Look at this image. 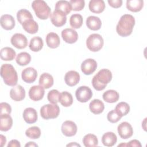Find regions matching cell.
<instances>
[{
	"label": "cell",
	"instance_id": "7bdbcfd3",
	"mask_svg": "<svg viewBox=\"0 0 147 147\" xmlns=\"http://www.w3.org/2000/svg\"><path fill=\"white\" fill-rule=\"evenodd\" d=\"M1 114H10L11 112V107L9 104L6 102H2L0 104Z\"/></svg>",
	"mask_w": 147,
	"mask_h": 147
},
{
	"label": "cell",
	"instance_id": "7c38bea8",
	"mask_svg": "<svg viewBox=\"0 0 147 147\" xmlns=\"http://www.w3.org/2000/svg\"><path fill=\"white\" fill-rule=\"evenodd\" d=\"M77 126L75 122L71 121H66L61 125V131L67 137H72L77 132Z\"/></svg>",
	"mask_w": 147,
	"mask_h": 147
},
{
	"label": "cell",
	"instance_id": "bcb514c9",
	"mask_svg": "<svg viewBox=\"0 0 147 147\" xmlns=\"http://www.w3.org/2000/svg\"><path fill=\"white\" fill-rule=\"evenodd\" d=\"M127 144V146H139V147L141 146V144L140 142L137 140H131Z\"/></svg>",
	"mask_w": 147,
	"mask_h": 147
},
{
	"label": "cell",
	"instance_id": "b9f144b4",
	"mask_svg": "<svg viewBox=\"0 0 147 147\" xmlns=\"http://www.w3.org/2000/svg\"><path fill=\"white\" fill-rule=\"evenodd\" d=\"M122 118L121 116H120L115 111V110H113L109 112L107 114V120L110 122L111 123H116L118 121H119L121 118Z\"/></svg>",
	"mask_w": 147,
	"mask_h": 147
},
{
	"label": "cell",
	"instance_id": "8fae6325",
	"mask_svg": "<svg viewBox=\"0 0 147 147\" xmlns=\"http://www.w3.org/2000/svg\"><path fill=\"white\" fill-rule=\"evenodd\" d=\"M97 68L96 61L92 59H87L83 61L81 64V70L82 72L86 75H90L95 72Z\"/></svg>",
	"mask_w": 147,
	"mask_h": 147
},
{
	"label": "cell",
	"instance_id": "4fadbf2b",
	"mask_svg": "<svg viewBox=\"0 0 147 147\" xmlns=\"http://www.w3.org/2000/svg\"><path fill=\"white\" fill-rule=\"evenodd\" d=\"M44 94V88L40 85L33 86L29 91V96L33 101H38L42 99Z\"/></svg>",
	"mask_w": 147,
	"mask_h": 147
},
{
	"label": "cell",
	"instance_id": "277c9868",
	"mask_svg": "<svg viewBox=\"0 0 147 147\" xmlns=\"http://www.w3.org/2000/svg\"><path fill=\"white\" fill-rule=\"evenodd\" d=\"M32 7L36 16L41 20H47L51 14V8L43 0L33 1Z\"/></svg>",
	"mask_w": 147,
	"mask_h": 147
},
{
	"label": "cell",
	"instance_id": "ac0fdd59",
	"mask_svg": "<svg viewBox=\"0 0 147 147\" xmlns=\"http://www.w3.org/2000/svg\"><path fill=\"white\" fill-rule=\"evenodd\" d=\"M0 23L3 29L10 30L13 29L16 25L15 20L13 17L9 14H3L1 16Z\"/></svg>",
	"mask_w": 147,
	"mask_h": 147
},
{
	"label": "cell",
	"instance_id": "7dc6e473",
	"mask_svg": "<svg viewBox=\"0 0 147 147\" xmlns=\"http://www.w3.org/2000/svg\"><path fill=\"white\" fill-rule=\"evenodd\" d=\"M6 142V137L3 136V135H1V146H3L5 144Z\"/></svg>",
	"mask_w": 147,
	"mask_h": 147
},
{
	"label": "cell",
	"instance_id": "6da1fadb",
	"mask_svg": "<svg viewBox=\"0 0 147 147\" xmlns=\"http://www.w3.org/2000/svg\"><path fill=\"white\" fill-rule=\"evenodd\" d=\"M135 22L134 17L132 15L125 14L122 16L116 26L117 33L122 37L130 35L133 32Z\"/></svg>",
	"mask_w": 147,
	"mask_h": 147
},
{
	"label": "cell",
	"instance_id": "f1b7e54d",
	"mask_svg": "<svg viewBox=\"0 0 147 147\" xmlns=\"http://www.w3.org/2000/svg\"><path fill=\"white\" fill-rule=\"evenodd\" d=\"M144 6V1L142 0H127L126 1L127 9L132 12L140 11Z\"/></svg>",
	"mask_w": 147,
	"mask_h": 147
},
{
	"label": "cell",
	"instance_id": "74e56055",
	"mask_svg": "<svg viewBox=\"0 0 147 147\" xmlns=\"http://www.w3.org/2000/svg\"><path fill=\"white\" fill-rule=\"evenodd\" d=\"M115 111L121 117L127 115L130 111V106L128 103L121 102L118 103L115 108Z\"/></svg>",
	"mask_w": 147,
	"mask_h": 147
},
{
	"label": "cell",
	"instance_id": "d6986e66",
	"mask_svg": "<svg viewBox=\"0 0 147 147\" xmlns=\"http://www.w3.org/2000/svg\"><path fill=\"white\" fill-rule=\"evenodd\" d=\"M23 118L28 123H34L37 120V111L32 107H28L25 109L23 112Z\"/></svg>",
	"mask_w": 147,
	"mask_h": 147
},
{
	"label": "cell",
	"instance_id": "9a60e30c",
	"mask_svg": "<svg viewBox=\"0 0 147 147\" xmlns=\"http://www.w3.org/2000/svg\"><path fill=\"white\" fill-rule=\"evenodd\" d=\"M37 76V71L33 67H28L25 68L21 74L22 80L28 83L34 82Z\"/></svg>",
	"mask_w": 147,
	"mask_h": 147
},
{
	"label": "cell",
	"instance_id": "d6a6232c",
	"mask_svg": "<svg viewBox=\"0 0 147 147\" xmlns=\"http://www.w3.org/2000/svg\"><path fill=\"white\" fill-rule=\"evenodd\" d=\"M59 102L64 107H69L73 103V98L71 93L67 91H63L60 94Z\"/></svg>",
	"mask_w": 147,
	"mask_h": 147
},
{
	"label": "cell",
	"instance_id": "e575fe53",
	"mask_svg": "<svg viewBox=\"0 0 147 147\" xmlns=\"http://www.w3.org/2000/svg\"><path fill=\"white\" fill-rule=\"evenodd\" d=\"M83 143L86 147L96 146L98 144V140L96 136L92 134H88L84 136Z\"/></svg>",
	"mask_w": 147,
	"mask_h": 147
},
{
	"label": "cell",
	"instance_id": "7a4b0ae2",
	"mask_svg": "<svg viewBox=\"0 0 147 147\" xmlns=\"http://www.w3.org/2000/svg\"><path fill=\"white\" fill-rule=\"evenodd\" d=\"M112 79L111 72L106 68L102 69L93 77L92 84L97 91H102L105 88L107 84Z\"/></svg>",
	"mask_w": 147,
	"mask_h": 147
},
{
	"label": "cell",
	"instance_id": "9c48e42d",
	"mask_svg": "<svg viewBox=\"0 0 147 147\" xmlns=\"http://www.w3.org/2000/svg\"><path fill=\"white\" fill-rule=\"evenodd\" d=\"M51 21L53 25L56 27H60L65 25L67 21L66 16L61 11L55 10L50 15Z\"/></svg>",
	"mask_w": 147,
	"mask_h": 147
},
{
	"label": "cell",
	"instance_id": "5bb4252c",
	"mask_svg": "<svg viewBox=\"0 0 147 147\" xmlns=\"http://www.w3.org/2000/svg\"><path fill=\"white\" fill-rule=\"evenodd\" d=\"M61 37L65 42L73 44L78 40V34L74 29L67 28L62 30Z\"/></svg>",
	"mask_w": 147,
	"mask_h": 147
},
{
	"label": "cell",
	"instance_id": "603a6c76",
	"mask_svg": "<svg viewBox=\"0 0 147 147\" xmlns=\"http://www.w3.org/2000/svg\"><path fill=\"white\" fill-rule=\"evenodd\" d=\"M86 25L88 29L92 30H98L100 29L102 25L100 19L96 16H89L86 20Z\"/></svg>",
	"mask_w": 147,
	"mask_h": 147
},
{
	"label": "cell",
	"instance_id": "1f68e13d",
	"mask_svg": "<svg viewBox=\"0 0 147 147\" xmlns=\"http://www.w3.org/2000/svg\"><path fill=\"white\" fill-rule=\"evenodd\" d=\"M44 43L42 39L38 36H35L31 38L29 47L33 52L40 51L43 47Z\"/></svg>",
	"mask_w": 147,
	"mask_h": 147
},
{
	"label": "cell",
	"instance_id": "681fc988",
	"mask_svg": "<svg viewBox=\"0 0 147 147\" xmlns=\"http://www.w3.org/2000/svg\"><path fill=\"white\" fill-rule=\"evenodd\" d=\"M80 146V145L76 142H72L71 144H68L67 145V146Z\"/></svg>",
	"mask_w": 147,
	"mask_h": 147
},
{
	"label": "cell",
	"instance_id": "44dd1931",
	"mask_svg": "<svg viewBox=\"0 0 147 147\" xmlns=\"http://www.w3.org/2000/svg\"><path fill=\"white\" fill-rule=\"evenodd\" d=\"M45 41L48 47L52 49L57 48L60 44L59 36L57 33L54 32H50L47 34Z\"/></svg>",
	"mask_w": 147,
	"mask_h": 147
},
{
	"label": "cell",
	"instance_id": "60d3db41",
	"mask_svg": "<svg viewBox=\"0 0 147 147\" xmlns=\"http://www.w3.org/2000/svg\"><path fill=\"white\" fill-rule=\"evenodd\" d=\"M69 3L72 6V10L74 11H80L85 5L84 0H71Z\"/></svg>",
	"mask_w": 147,
	"mask_h": 147
},
{
	"label": "cell",
	"instance_id": "ffe728a7",
	"mask_svg": "<svg viewBox=\"0 0 147 147\" xmlns=\"http://www.w3.org/2000/svg\"><path fill=\"white\" fill-rule=\"evenodd\" d=\"M13 125V119L9 114H3L0 115V130L6 131L10 130Z\"/></svg>",
	"mask_w": 147,
	"mask_h": 147
},
{
	"label": "cell",
	"instance_id": "8992f818",
	"mask_svg": "<svg viewBox=\"0 0 147 147\" xmlns=\"http://www.w3.org/2000/svg\"><path fill=\"white\" fill-rule=\"evenodd\" d=\"M60 113V108L57 104H47L40 109V114L45 119L56 118Z\"/></svg>",
	"mask_w": 147,
	"mask_h": 147
},
{
	"label": "cell",
	"instance_id": "52a82bcc",
	"mask_svg": "<svg viewBox=\"0 0 147 147\" xmlns=\"http://www.w3.org/2000/svg\"><path fill=\"white\" fill-rule=\"evenodd\" d=\"M75 96L77 100L82 103L88 101L92 96L91 90L87 86H83L79 87L75 92Z\"/></svg>",
	"mask_w": 147,
	"mask_h": 147
},
{
	"label": "cell",
	"instance_id": "d590c367",
	"mask_svg": "<svg viewBox=\"0 0 147 147\" xmlns=\"http://www.w3.org/2000/svg\"><path fill=\"white\" fill-rule=\"evenodd\" d=\"M83 19L80 14H74L69 18V24L74 29L80 28L83 24Z\"/></svg>",
	"mask_w": 147,
	"mask_h": 147
},
{
	"label": "cell",
	"instance_id": "8d00e7d4",
	"mask_svg": "<svg viewBox=\"0 0 147 147\" xmlns=\"http://www.w3.org/2000/svg\"><path fill=\"white\" fill-rule=\"evenodd\" d=\"M17 18L18 22L22 25L25 21L33 19V16L29 10L26 9H21L18 10L17 13Z\"/></svg>",
	"mask_w": 147,
	"mask_h": 147
},
{
	"label": "cell",
	"instance_id": "2e32d148",
	"mask_svg": "<svg viewBox=\"0 0 147 147\" xmlns=\"http://www.w3.org/2000/svg\"><path fill=\"white\" fill-rule=\"evenodd\" d=\"M10 96L14 101H21L25 98V90L21 85L14 86L10 90Z\"/></svg>",
	"mask_w": 147,
	"mask_h": 147
},
{
	"label": "cell",
	"instance_id": "ba28073f",
	"mask_svg": "<svg viewBox=\"0 0 147 147\" xmlns=\"http://www.w3.org/2000/svg\"><path fill=\"white\" fill-rule=\"evenodd\" d=\"M118 133L121 138L127 139L131 137L133 134V129L131 125L127 122L121 123L117 128Z\"/></svg>",
	"mask_w": 147,
	"mask_h": 147
},
{
	"label": "cell",
	"instance_id": "836d02e7",
	"mask_svg": "<svg viewBox=\"0 0 147 147\" xmlns=\"http://www.w3.org/2000/svg\"><path fill=\"white\" fill-rule=\"evenodd\" d=\"M30 60L31 56L30 54L25 52H21L18 54L16 59V63L21 66L26 65L30 62Z\"/></svg>",
	"mask_w": 147,
	"mask_h": 147
},
{
	"label": "cell",
	"instance_id": "4316f807",
	"mask_svg": "<svg viewBox=\"0 0 147 147\" xmlns=\"http://www.w3.org/2000/svg\"><path fill=\"white\" fill-rule=\"evenodd\" d=\"M89 108L92 113L95 114H99L103 111L105 105L103 102H102L100 100L95 99L90 102Z\"/></svg>",
	"mask_w": 147,
	"mask_h": 147
},
{
	"label": "cell",
	"instance_id": "f6af8a7d",
	"mask_svg": "<svg viewBox=\"0 0 147 147\" xmlns=\"http://www.w3.org/2000/svg\"><path fill=\"white\" fill-rule=\"evenodd\" d=\"M20 146H21V144L20 142L17 140H11L7 145V147H20Z\"/></svg>",
	"mask_w": 147,
	"mask_h": 147
},
{
	"label": "cell",
	"instance_id": "e0dca14e",
	"mask_svg": "<svg viewBox=\"0 0 147 147\" xmlns=\"http://www.w3.org/2000/svg\"><path fill=\"white\" fill-rule=\"evenodd\" d=\"M64 80L68 86L70 87L75 86L80 80V75L75 71H69L65 74Z\"/></svg>",
	"mask_w": 147,
	"mask_h": 147
},
{
	"label": "cell",
	"instance_id": "f546056e",
	"mask_svg": "<svg viewBox=\"0 0 147 147\" xmlns=\"http://www.w3.org/2000/svg\"><path fill=\"white\" fill-rule=\"evenodd\" d=\"M103 100L107 103H115L117 102L119 98V95L117 91L109 90L103 94Z\"/></svg>",
	"mask_w": 147,
	"mask_h": 147
},
{
	"label": "cell",
	"instance_id": "f907efd6",
	"mask_svg": "<svg viewBox=\"0 0 147 147\" xmlns=\"http://www.w3.org/2000/svg\"><path fill=\"white\" fill-rule=\"evenodd\" d=\"M127 146V144H119L118 145V146Z\"/></svg>",
	"mask_w": 147,
	"mask_h": 147
},
{
	"label": "cell",
	"instance_id": "ab89813d",
	"mask_svg": "<svg viewBox=\"0 0 147 147\" xmlns=\"http://www.w3.org/2000/svg\"><path fill=\"white\" fill-rule=\"evenodd\" d=\"M60 93L58 90L53 89L50 91L48 95L47 98L48 101L52 104H57L59 102V98Z\"/></svg>",
	"mask_w": 147,
	"mask_h": 147
},
{
	"label": "cell",
	"instance_id": "30bf717a",
	"mask_svg": "<svg viewBox=\"0 0 147 147\" xmlns=\"http://www.w3.org/2000/svg\"><path fill=\"white\" fill-rule=\"evenodd\" d=\"M10 41L11 44L17 49H24L28 45L27 38L21 33H16L13 35Z\"/></svg>",
	"mask_w": 147,
	"mask_h": 147
},
{
	"label": "cell",
	"instance_id": "484cf974",
	"mask_svg": "<svg viewBox=\"0 0 147 147\" xmlns=\"http://www.w3.org/2000/svg\"><path fill=\"white\" fill-rule=\"evenodd\" d=\"M39 84L44 88H49L53 84V76L48 73H43L40 77Z\"/></svg>",
	"mask_w": 147,
	"mask_h": 147
},
{
	"label": "cell",
	"instance_id": "83f0119b",
	"mask_svg": "<svg viewBox=\"0 0 147 147\" xmlns=\"http://www.w3.org/2000/svg\"><path fill=\"white\" fill-rule=\"evenodd\" d=\"M16 55L15 51L10 47H4L1 50V58L4 61H11L15 58Z\"/></svg>",
	"mask_w": 147,
	"mask_h": 147
},
{
	"label": "cell",
	"instance_id": "3957f363",
	"mask_svg": "<svg viewBox=\"0 0 147 147\" xmlns=\"http://www.w3.org/2000/svg\"><path fill=\"white\" fill-rule=\"evenodd\" d=\"M1 76L5 83L9 86H14L18 81V75L14 67L10 64H3L1 67Z\"/></svg>",
	"mask_w": 147,
	"mask_h": 147
},
{
	"label": "cell",
	"instance_id": "5b68a950",
	"mask_svg": "<svg viewBox=\"0 0 147 147\" xmlns=\"http://www.w3.org/2000/svg\"><path fill=\"white\" fill-rule=\"evenodd\" d=\"M103 37L97 33L90 34L86 40L87 47L92 52H97L100 50L103 46Z\"/></svg>",
	"mask_w": 147,
	"mask_h": 147
},
{
	"label": "cell",
	"instance_id": "4dcf8cb0",
	"mask_svg": "<svg viewBox=\"0 0 147 147\" xmlns=\"http://www.w3.org/2000/svg\"><path fill=\"white\" fill-rule=\"evenodd\" d=\"M55 10H59L67 16L71 11L72 6L67 1H59L55 5Z\"/></svg>",
	"mask_w": 147,
	"mask_h": 147
},
{
	"label": "cell",
	"instance_id": "cb8c5ba5",
	"mask_svg": "<svg viewBox=\"0 0 147 147\" xmlns=\"http://www.w3.org/2000/svg\"><path fill=\"white\" fill-rule=\"evenodd\" d=\"M117 141V136L113 132H106L102 136V142L106 146H113L116 144Z\"/></svg>",
	"mask_w": 147,
	"mask_h": 147
},
{
	"label": "cell",
	"instance_id": "d4e9b609",
	"mask_svg": "<svg viewBox=\"0 0 147 147\" xmlns=\"http://www.w3.org/2000/svg\"><path fill=\"white\" fill-rule=\"evenodd\" d=\"M23 29L30 34H34L38 32V24L33 20L30 19L25 21L22 25Z\"/></svg>",
	"mask_w": 147,
	"mask_h": 147
},
{
	"label": "cell",
	"instance_id": "7402d4cb",
	"mask_svg": "<svg viewBox=\"0 0 147 147\" xmlns=\"http://www.w3.org/2000/svg\"><path fill=\"white\" fill-rule=\"evenodd\" d=\"M90 10L94 13H100L105 9V3L103 0H91L89 2Z\"/></svg>",
	"mask_w": 147,
	"mask_h": 147
},
{
	"label": "cell",
	"instance_id": "f35d334b",
	"mask_svg": "<svg viewBox=\"0 0 147 147\" xmlns=\"http://www.w3.org/2000/svg\"><path fill=\"white\" fill-rule=\"evenodd\" d=\"M25 134L30 138L37 139L41 136V130L37 126H32L26 130Z\"/></svg>",
	"mask_w": 147,
	"mask_h": 147
},
{
	"label": "cell",
	"instance_id": "c3c4849f",
	"mask_svg": "<svg viewBox=\"0 0 147 147\" xmlns=\"http://www.w3.org/2000/svg\"><path fill=\"white\" fill-rule=\"evenodd\" d=\"M25 146H38V145L35 144L34 142H29L25 145Z\"/></svg>",
	"mask_w": 147,
	"mask_h": 147
},
{
	"label": "cell",
	"instance_id": "ee69618b",
	"mask_svg": "<svg viewBox=\"0 0 147 147\" xmlns=\"http://www.w3.org/2000/svg\"><path fill=\"white\" fill-rule=\"evenodd\" d=\"M108 3L110 6L114 8H118L122 6V0H109Z\"/></svg>",
	"mask_w": 147,
	"mask_h": 147
}]
</instances>
